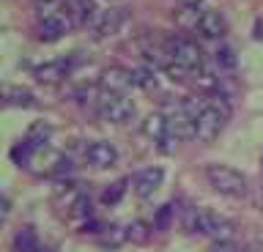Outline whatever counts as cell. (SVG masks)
<instances>
[{
    "label": "cell",
    "mask_w": 263,
    "mask_h": 252,
    "mask_svg": "<svg viewBox=\"0 0 263 252\" xmlns=\"http://www.w3.org/2000/svg\"><path fill=\"white\" fill-rule=\"evenodd\" d=\"M99 85H102V91H110V93H126L129 88H135V74H132L129 69L110 66V69L102 71Z\"/></svg>",
    "instance_id": "cell-8"
},
{
    "label": "cell",
    "mask_w": 263,
    "mask_h": 252,
    "mask_svg": "<svg viewBox=\"0 0 263 252\" xmlns=\"http://www.w3.org/2000/svg\"><path fill=\"white\" fill-rule=\"evenodd\" d=\"M184 222H186L189 233L211 236L214 241H222V239H230V236H233V225H230L225 217L214 214L209 208H189L184 214Z\"/></svg>",
    "instance_id": "cell-1"
},
{
    "label": "cell",
    "mask_w": 263,
    "mask_h": 252,
    "mask_svg": "<svg viewBox=\"0 0 263 252\" xmlns=\"http://www.w3.org/2000/svg\"><path fill=\"white\" fill-rule=\"evenodd\" d=\"M49 137H52V126H49V124H33L28 129V143L36 151L44 148V143H49Z\"/></svg>",
    "instance_id": "cell-18"
},
{
    "label": "cell",
    "mask_w": 263,
    "mask_h": 252,
    "mask_svg": "<svg viewBox=\"0 0 263 252\" xmlns=\"http://www.w3.org/2000/svg\"><path fill=\"white\" fill-rule=\"evenodd\" d=\"M129 14L123 9H107V11H99L96 20L90 22V33H93L96 38H110L115 36L118 30L123 28V22H126Z\"/></svg>",
    "instance_id": "cell-6"
},
{
    "label": "cell",
    "mask_w": 263,
    "mask_h": 252,
    "mask_svg": "<svg viewBox=\"0 0 263 252\" xmlns=\"http://www.w3.org/2000/svg\"><path fill=\"white\" fill-rule=\"evenodd\" d=\"M170 217H173V206H162V208H159V214H156V222H154V227H159V230H164V227L170 225Z\"/></svg>",
    "instance_id": "cell-27"
},
{
    "label": "cell",
    "mask_w": 263,
    "mask_h": 252,
    "mask_svg": "<svg viewBox=\"0 0 263 252\" xmlns=\"http://www.w3.org/2000/svg\"><path fill=\"white\" fill-rule=\"evenodd\" d=\"M126 186H129V181H126V178H121V181H115L112 186H107V189H104L102 200L107 203V206H115V203H121V200H123V195H126Z\"/></svg>",
    "instance_id": "cell-20"
},
{
    "label": "cell",
    "mask_w": 263,
    "mask_h": 252,
    "mask_svg": "<svg viewBox=\"0 0 263 252\" xmlns=\"http://www.w3.org/2000/svg\"><path fill=\"white\" fill-rule=\"evenodd\" d=\"M14 252H41V244H39V236L33 230H20L14 236V244H11Z\"/></svg>",
    "instance_id": "cell-17"
},
{
    "label": "cell",
    "mask_w": 263,
    "mask_h": 252,
    "mask_svg": "<svg viewBox=\"0 0 263 252\" xmlns=\"http://www.w3.org/2000/svg\"><path fill=\"white\" fill-rule=\"evenodd\" d=\"M205 178L225 198H244L247 195V178L228 165H209L205 167Z\"/></svg>",
    "instance_id": "cell-3"
},
{
    "label": "cell",
    "mask_w": 263,
    "mask_h": 252,
    "mask_svg": "<svg viewBox=\"0 0 263 252\" xmlns=\"http://www.w3.org/2000/svg\"><path fill=\"white\" fill-rule=\"evenodd\" d=\"M167 126H170V134H176L178 140H195V137H197L195 121H192V115H189L184 107H178V110L167 118Z\"/></svg>",
    "instance_id": "cell-12"
},
{
    "label": "cell",
    "mask_w": 263,
    "mask_h": 252,
    "mask_svg": "<svg viewBox=\"0 0 263 252\" xmlns=\"http://www.w3.org/2000/svg\"><path fill=\"white\" fill-rule=\"evenodd\" d=\"M74 25H77V22H74L71 11H69V9H63V11L52 14V17L41 20V25H39V36H41V42H58V38L66 36Z\"/></svg>",
    "instance_id": "cell-7"
},
{
    "label": "cell",
    "mask_w": 263,
    "mask_h": 252,
    "mask_svg": "<svg viewBox=\"0 0 263 252\" xmlns=\"http://www.w3.org/2000/svg\"><path fill=\"white\" fill-rule=\"evenodd\" d=\"M85 159H88V165H93L99 170H107L118 162V148H115L112 143H93V145H88Z\"/></svg>",
    "instance_id": "cell-10"
},
{
    "label": "cell",
    "mask_w": 263,
    "mask_h": 252,
    "mask_svg": "<svg viewBox=\"0 0 263 252\" xmlns=\"http://www.w3.org/2000/svg\"><path fill=\"white\" fill-rule=\"evenodd\" d=\"M66 3H77V0H66Z\"/></svg>",
    "instance_id": "cell-32"
},
{
    "label": "cell",
    "mask_w": 263,
    "mask_h": 252,
    "mask_svg": "<svg viewBox=\"0 0 263 252\" xmlns=\"http://www.w3.org/2000/svg\"><path fill=\"white\" fill-rule=\"evenodd\" d=\"M148 233H151V227H148L145 222H140V219H135V222L126 227V239L129 241H137V244H145L148 241Z\"/></svg>",
    "instance_id": "cell-22"
},
{
    "label": "cell",
    "mask_w": 263,
    "mask_h": 252,
    "mask_svg": "<svg viewBox=\"0 0 263 252\" xmlns=\"http://www.w3.org/2000/svg\"><path fill=\"white\" fill-rule=\"evenodd\" d=\"M132 74H135V88H143V91H154V88H156V74L148 66L135 69Z\"/></svg>",
    "instance_id": "cell-21"
},
{
    "label": "cell",
    "mask_w": 263,
    "mask_h": 252,
    "mask_svg": "<svg viewBox=\"0 0 263 252\" xmlns=\"http://www.w3.org/2000/svg\"><path fill=\"white\" fill-rule=\"evenodd\" d=\"M209 252H238V249H236V244L230 239H222V241H214L209 247Z\"/></svg>",
    "instance_id": "cell-29"
},
{
    "label": "cell",
    "mask_w": 263,
    "mask_h": 252,
    "mask_svg": "<svg viewBox=\"0 0 263 252\" xmlns=\"http://www.w3.org/2000/svg\"><path fill=\"white\" fill-rule=\"evenodd\" d=\"M156 145H159V151H162V153H173V151H176V145H178V137L167 132Z\"/></svg>",
    "instance_id": "cell-28"
},
{
    "label": "cell",
    "mask_w": 263,
    "mask_h": 252,
    "mask_svg": "<svg viewBox=\"0 0 263 252\" xmlns=\"http://www.w3.org/2000/svg\"><path fill=\"white\" fill-rule=\"evenodd\" d=\"M167 55L178 66H184L189 71H200L203 69V50L197 47V42L189 38H170L167 42Z\"/></svg>",
    "instance_id": "cell-5"
},
{
    "label": "cell",
    "mask_w": 263,
    "mask_h": 252,
    "mask_svg": "<svg viewBox=\"0 0 263 252\" xmlns=\"http://www.w3.org/2000/svg\"><path fill=\"white\" fill-rule=\"evenodd\" d=\"M55 173L58 176H69L71 173V162L66 159V157H61V159H58V165H55Z\"/></svg>",
    "instance_id": "cell-30"
},
{
    "label": "cell",
    "mask_w": 263,
    "mask_h": 252,
    "mask_svg": "<svg viewBox=\"0 0 263 252\" xmlns=\"http://www.w3.org/2000/svg\"><path fill=\"white\" fill-rule=\"evenodd\" d=\"M3 102H6V107H36V96L16 85H6Z\"/></svg>",
    "instance_id": "cell-14"
},
{
    "label": "cell",
    "mask_w": 263,
    "mask_h": 252,
    "mask_svg": "<svg viewBox=\"0 0 263 252\" xmlns=\"http://www.w3.org/2000/svg\"><path fill=\"white\" fill-rule=\"evenodd\" d=\"M184 110L189 112V115H192L195 129H197V137H200V140H214V137L222 132L225 121H228L217 107H211V102L186 99V102H184Z\"/></svg>",
    "instance_id": "cell-2"
},
{
    "label": "cell",
    "mask_w": 263,
    "mask_h": 252,
    "mask_svg": "<svg viewBox=\"0 0 263 252\" xmlns=\"http://www.w3.org/2000/svg\"><path fill=\"white\" fill-rule=\"evenodd\" d=\"M200 17H203V11L197 9V6H184L178 14H176V22L181 28H192L197 30V25H200Z\"/></svg>",
    "instance_id": "cell-19"
},
{
    "label": "cell",
    "mask_w": 263,
    "mask_h": 252,
    "mask_svg": "<svg viewBox=\"0 0 263 252\" xmlns=\"http://www.w3.org/2000/svg\"><path fill=\"white\" fill-rule=\"evenodd\" d=\"M217 63H219V66H225V69H233V66H236V52L230 50L228 44H219V50H217Z\"/></svg>",
    "instance_id": "cell-26"
},
{
    "label": "cell",
    "mask_w": 263,
    "mask_h": 252,
    "mask_svg": "<svg viewBox=\"0 0 263 252\" xmlns=\"http://www.w3.org/2000/svg\"><path fill=\"white\" fill-rule=\"evenodd\" d=\"M225 30H228V20L219 11H205L200 17V25H197V33L203 38H211V42H219L225 36Z\"/></svg>",
    "instance_id": "cell-11"
},
{
    "label": "cell",
    "mask_w": 263,
    "mask_h": 252,
    "mask_svg": "<svg viewBox=\"0 0 263 252\" xmlns=\"http://www.w3.org/2000/svg\"><path fill=\"white\" fill-rule=\"evenodd\" d=\"M195 83H197V88H203V91H211V93H217L219 91V80L214 77V74H209V71H195Z\"/></svg>",
    "instance_id": "cell-24"
},
{
    "label": "cell",
    "mask_w": 263,
    "mask_h": 252,
    "mask_svg": "<svg viewBox=\"0 0 263 252\" xmlns=\"http://www.w3.org/2000/svg\"><path fill=\"white\" fill-rule=\"evenodd\" d=\"M66 9L71 11V17L77 25H88V22H93L96 20V6H93V0H77V3H69Z\"/></svg>",
    "instance_id": "cell-16"
},
{
    "label": "cell",
    "mask_w": 263,
    "mask_h": 252,
    "mask_svg": "<svg viewBox=\"0 0 263 252\" xmlns=\"http://www.w3.org/2000/svg\"><path fill=\"white\" fill-rule=\"evenodd\" d=\"M63 11V0H36V14L39 20H47L52 17V14Z\"/></svg>",
    "instance_id": "cell-23"
},
{
    "label": "cell",
    "mask_w": 263,
    "mask_h": 252,
    "mask_svg": "<svg viewBox=\"0 0 263 252\" xmlns=\"http://www.w3.org/2000/svg\"><path fill=\"white\" fill-rule=\"evenodd\" d=\"M181 3H184V6H197L200 0H181Z\"/></svg>",
    "instance_id": "cell-31"
},
{
    "label": "cell",
    "mask_w": 263,
    "mask_h": 252,
    "mask_svg": "<svg viewBox=\"0 0 263 252\" xmlns=\"http://www.w3.org/2000/svg\"><path fill=\"white\" fill-rule=\"evenodd\" d=\"M71 58H58V61H49L44 63V66L36 69V77L41 80V83H61V80L71 71Z\"/></svg>",
    "instance_id": "cell-13"
},
{
    "label": "cell",
    "mask_w": 263,
    "mask_h": 252,
    "mask_svg": "<svg viewBox=\"0 0 263 252\" xmlns=\"http://www.w3.org/2000/svg\"><path fill=\"white\" fill-rule=\"evenodd\" d=\"M99 112L110 124H126V121L135 118V102L126 99L123 93L102 91V96H99Z\"/></svg>",
    "instance_id": "cell-4"
},
{
    "label": "cell",
    "mask_w": 263,
    "mask_h": 252,
    "mask_svg": "<svg viewBox=\"0 0 263 252\" xmlns=\"http://www.w3.org/2000/svg\"><path fill=\"white\" fill-rule=\"evenodd\" d=\"M164 181V170L162 167H143L140 173L135 176V192H137V198H151V195L162 186Z\"/></svg>",
    "instance_id": "cell-9"
},
{
    "label": "cell",
    "mask_w": 263,
    "mask_h": 252,
    "mask_svg": "<svg viewBox=\"0 0 263 252\" xmlns=\"http://www.w3.org/2000/svg\"><path fill=\"white\" fill-rule=\"evenodd\" d=\"M143 132L151 137L154 143H159L164 134L170 132V126H167V115H162V112H154V115H148L145 118V124H143Z\"/></svg>",
    "instance_id": "cell-15"
},
{
    "label": "cell",
    "mask_w": 263,
    "mask_h": 252,
    "mask_svg": "<svg viewBox=\"0 0 263 252\" xmlns=\"http://www.w3.org/2000/svg\"><path fill=\"white\" fill-rule=\"evenodd\" d=\"M33 151H36V148H33L28 140H25V143H20V145H16V148L11 151V159L16 162V165H28V159H30Z\"/></svg>",
    "instance_id": "cell-25"
}]
</instances>
